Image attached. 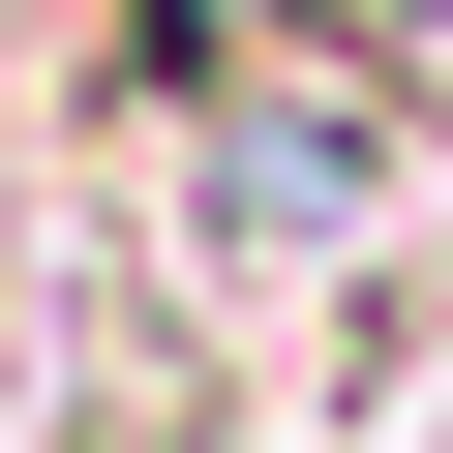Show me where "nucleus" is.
<instances>
[{"label":"nucleus","mask_w":453,"mask_h":453,"mask_svg":"<svg viewBox=\"0 0 453 453\" xmlns=\"http://www.w3.org/2000/svg\"><path fill=\"white\" fill-rule=\"evenodd\" d=\"M303 31H333V61H423V31H453V0H303Z\"/></svg>","instance_id":"nucleus-1"}]
</instances>
